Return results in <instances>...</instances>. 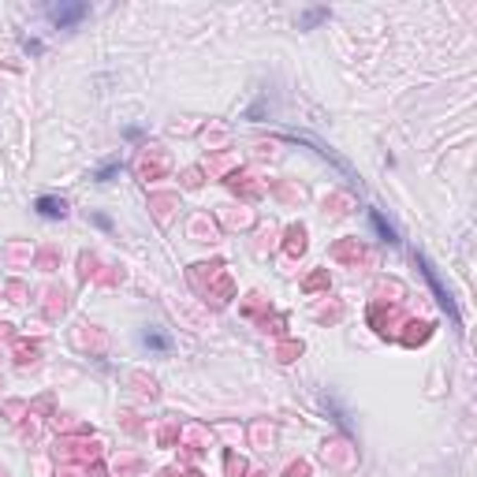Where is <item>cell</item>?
Here are the masks:
<instances>
[{"label": "cell", "mask_w": 477, "mask_h": 477, "mask_svg": "<svg viewBox=\"0 0 477 477\" xmlns=\"http://www.w3.org/2000/svg\"><path fill=\"white\" fill-rule=\"evenodd\" d=\"M49 16H53V23L63 30V27H71V23H79L86 16V4H56Z\"/></svg>", "instance_id": "cell-1"}, {"label": "cell", "mask_w": 477, "mask_h": 477, "mask_svg": "<svg viewBox=\"0 0 477 477\" xmlns=\"http://www.w3.org/2000/svg\"><path fill=\"white\" fill-rule=\"evenodd\" d=\"M142 343L149 347V351H157V354H168V347H172V340L164 336V332H157V328H149V332H142Z\"/></svg>", "instance_id": "cell-2"}, {"label": "cell", "mask_w": 477, "mask_h": 477, "mask_svg": "<svg viewBox=\"0 0 477 477\" xmlns=\"http://www.w3.org/2000/svg\"><path fill=\"white\" fill-rule=\"evenodd\" d=\"M37 213L49 216V221H56V216H68V205L56 202V198H37Z\"/></svg>", "instance_id": "cell-3"}]
</instances>
